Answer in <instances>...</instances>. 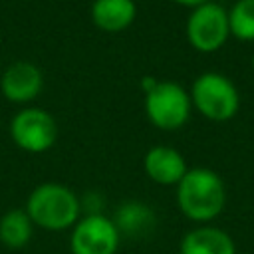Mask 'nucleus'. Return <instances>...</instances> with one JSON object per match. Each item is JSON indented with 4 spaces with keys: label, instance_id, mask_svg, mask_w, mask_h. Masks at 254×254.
Wrapping results in <instances>:
<instances>
[{
    "label": "nucleus",
    "instance_id": "obj_1",
    "mask_svg": "<svg viewBox=\"0 0 254 254\" xmlns=\"http://www.w3.org/2000/svg\"><path fill=\"white\" fill-rule=\"evenodd\" d=\"M177 204L189 220L210 222L226 204L224 181L208 167H192L177 185Z\"/></svg>",
    "mask_w": 254,
    "mask_h": 254
},
{
    "label": "nucleus",
    "instance_id": "obj_2",
    "mask_svg": "<svg viewBox=\"0 0 254 254\" xmlns=\"http://www.w3.org/2000/svg\"><path fill=\"white\" fill-rule=\"evenodd\" d=\"M24 210L34 226L60 232L73 228L79 220L81 202L69 187L62 183H42L28 194Z\"/></svg>",
    "mask_w": 254,
    "mask_h": 254
},
{
    "label": "nucleus",
    "instance_id": "obj_3",
    "mask_svg": "<svg viewBox=\"0 0 254 254\" xmlns=\"http://www.w3.org/2000/svg\"><path fill=\"white\" fill-rule=\"evenodd\" d=\"M190 103L210 121H228L240 107L236 85L218 71L200 73L190 87Z\"/></svg>",
    "mask_w": 254,
    "mask_h": 254
},
{
    "label": "nucleus",
    "instance_id": "obj_4",
    "mask_svg": "<svg viewBox=\"0 0 254 254\" xmlns=\"http://www.w3.org/2000/svg\"><path fill=\"white\" fill-rule=\"evenodd\" d=\"M190 95L177 81H157V85L145 93L147 119L163 131L181 129L190 115Z\"/></svg>",
    "mask_w": 254,
    "mask_h": 254
},
{
    "label": "nucleus",
    "instance_id": "obj_5",
    "mask_svg": "<svg viewBox=\"0 0 254 254\" xmlns=\"http://www.w3.org/2000/svg\"><path fill=\"white\" fill-rule=\"evenodd\" d=\"M228 36V12L220 4L206 2L192 8L187 20V40L196 52H216L218 48H222Z\"/></svg>",
    "mask_w": 254,
    "mask_h": 254
},
{
    "label": "nucleus",
    "instance_id": "obj_6",
    "mask_svg": "<svg viewBox=\"0 0 254 254\" xmlns=\"http://www.w3.org/2000/svg\"><path fill=\"white\" fill-rule=\"evenodd\" d=\"M10 137L26 153H44L58 139L56 119L40 107H24L10 119Z\"/></svg>",
    "mask_w": 254,
    "mask_h": 254
},
{
    "label": "nucleus",
    "instance_id": "obj_7",
    "mask_svg": "<svg viewBox=\"0 0 254 254\" xmlns=\"http://www.w3.org/2000/svg\"><path fill=\"white\" fill-rule=\"evenodd\" d=\"M121 236L113 220L105 214H85L71 228V254H115Z\"/></svg>",
    "mask_w": 254,
    "mask_h": 254
},
{
    "label": "nucleus",
    "instance_id": "obj_8",
    "mask_svg": "<svg viewBox=\"0 0 254 254\" xmlns=\"http://www.w3.org/2000/svg\"><path fill=\"white\" fill-rule=\"evenodd\" d=\"M44 77L36 64L32 62H14L10 64L0 77V91L12 103H28L38 97L42 91Z\"/></svg>",
    "mask_w": 254,
    "mask_h": 254
},
{
    "label": "nucleus",
    "instance_id": "obj_9",
    "mask_svg": "<svg viewBox=\"0 0 254 254\" xmlns=\"http://www.w3.org/2000/svg\"><path fill=\"white\" fill-rule=\"evenodd\" d=\"M143 169L153 183L163 187H171V185L177 187L179 181L189 171L185 157L177 149L167 145L151 147L143 157Z\"/></svg>",
    "mask_w": 254,
    "mask_h": 254
},
{
    "label": "nucleus",
    "instance_id": "obj_10",
    "mask_svg": "<svg viewBox=\"0 0 254 254\" xmlns=\"http://www.w3.org/2000/svg\"><path fill=\"white\" fill-rule=\"evenodd\" d=\"M111 220H113L119 236H127L133 240L145 238L147 234L153 232V228L157 224V216H155L153 208L141 200L121 202Z\"/></svg>",
    "mask_w": 254,
    "mask_h": 254
},
{
    "label": "nucleus",
    "instance_id": "obj_11",
    "mask_svg": "<svg viewBox=\"0 0 254 254\" xmlns=\"http://www.w3.org/2000/svg\"><path fill=\"white\" fill-rule=\"evenodd\" d=\"M181 254H236L232 236L216 226H196L181 240Z\"/></svg>",
    "mask_w": 254,
    "mask_h": 254
},
{
    "label": "nucleus",
    "instance_id": "obj_12",
    "mask_svg": "<svg viewBox=\"0 0 254 254\" xmlns=\"http://www.w3.org/2000/svg\"><path fill=\"white\" fill-rule=\"evenodd\" d=\"M137 16L135 0H93L91 20L103 32H123Z\"/></svg>",
    "mask_w": 254,
    "mask_h": 254
},
{
    "label": "nucleus",
    "instance_id": "obj_13",
    "mask_svg": "<svg viewBox=\"0 0 254 254\" xmlns=\"http://www.w3.org/2000/svg\"><path fill=\"white\" fill-rule=\"evenodd\" d=\"M34 234V222L24 208L6 210L0 216V242L10 250H20L28 246Z\"/></svg>",
    "mask_w": 254,
    "mask_h": 254
},
{
    "label": "nucleus",
    "instance_id": "obj_14",
    "mask_svg": "<svg viewBox=\"0 0 254 254\" xmlns=\"http://www.w3.org/2000/svg\"><path fill=\"white\" fill-rule=\"evenodd\" d=\"M230 34L238 40H254V0H236L228 12Z\"/></svg>",
    "mask_w": 254,
    "mask_h": 254
},
{
    "label": "nucleus",
    "instance_id": "obj_15",
    "mask_svg": "<svg viewBox=\"0 0 254 254\" xmlns=\"http://www.w3.org/2000/svg\"><path fill=\"white\" fill-rule=\"evenodd\" d=\"M157 81H159V79H155V77H151V75H145V77L141 79V89H143V93L151 91V89L157 85Z\"/></svg>",
    "mask_w": 254,
    "mask_h": 254
},
{
    "label": "nucleus",
    "instance_id": "obj_16",
    "mask_svg": "<svg viewBox=\"0 0 254 254\" xmlns=\"http://www.w3.org/2000/svg\"><path fill=\"white\" fill-rule=\"evenodd\" d=\"M173 2H177V4H181V6H187V8H196V6L206 4V2H210V0H173Z\"/></svg>",
    "mask_w": 254,
    "mask_h": 254
},
{
    "label": "nucleus",
    "instance_id": "obj_17",
    "mask_svg": "<svg viewBox=\"0 0 254 254\" xmlns=\"http://www.w3.org/2000/svg\"><path fill=\"white\" fill-rule=\"evenodd\" d=\"M252 67H254V54H252Z\"/></svg>",
    "mask_w": 254,
    "mask_h": 254
}]
</instances>
